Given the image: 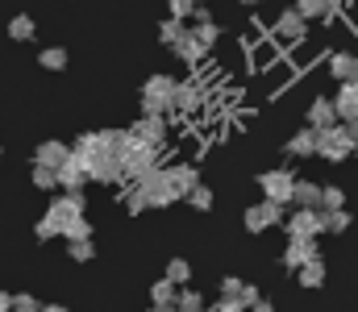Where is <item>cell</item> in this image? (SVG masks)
<instances>
[{
	"label": "cell",
	"instance_id": "cell-1",
	"mask_svg": "<svg viewBox=\"0 0 358 312\" xmlns=\"http://www.w3.org/2000/svg\"><path fill=\"white\" fill-rule=\"evenodd\" d=\"M171 88H176V80L171 75H150L146 84H142V117H167L171 112Z\"/></svg>",
	"mask_w": 358,
	"mask_h": 312
},
{
	"label": "cell",
	"instance_id": "cell-2",
	"mask_svg": "<svg viewBox=\"0 0 358 312\" xmlns=\"http://www.w3.org/2000/svg\"><path fill=\"white\" fill-rule=\"evenodd\" d=\"M317 154H321L325 163H342V158H350V154H355V142H350V133H346V125H342V121H338V125L317 129Z\"/></svg>",
	"mask_w": 358,
	"mask_h": 312
},
{
	"label": "cell",
	"instance_id": "cell-3",
	"mask_svg": "<svg viewBox=\"0 0 358 312\" xmlns=\"http://www.w3.org/2000/svg\"><path fill=\"white\" fill-rule=\"evenodd\" d=\"M121 167H125V179H134V184H138L142 175H150V171H159V167H163V150L142 142L138 150H129V154L121 158Z\"/></svg>",
	"mask_w": 358,
	"mask_h": 312
},
{
	"label": "cell",
	"instance_id": "cell-4",
	"mask_svg": "<svg viewBox=\"0 0 358 312\" xmlns=\"http://www.w3.org/2000/svg\"><path fill=\"white\" fill-rule=\"evenodd\" d=\"M134 188H142V196H146V205L150 208H167V205H176L179 196H176V188L167 184V175H163V167L159 171H150V175H142Z\"/></svg>",
	"mask_w": 358,
	"mask_h": 312
},
{
	"label": "cell",
	"instance_id": "cell-5",
	"mask_svg": "<svg viewBox=\"0 0 358 312\" xmlns=\"http://www.w3.org/2000/svg\"><path fill=\"white\" fill-rule=\"evenodd\" d=\"M88 167H92V158H84V154H76V150H71V154H67V163L55 171V175H59V188H63V192H84V188L92 184Z\"/></svg>",
	"mask_w": 358,
	"mask_h": 312
},
{
	"label": "cell",
	"instance_id": "cell-6",
	"mask_svg": "<svg viewBox=\"0 0 358 312\" xmlns=\"http://www.w3.org/2000/svg\"><path fill=\"white\" fill-rule=\"evenodd\" d=\"M117 133H121V129H96V133H80L71 150H76V154H84V158L113 154V150H117Z\"/></svg>",
	"mask_w": 358,
	"mask_h": 312
},
{
	"label": "cell",
	"instance_id": "cell-7",
	"mask_svg": "<svg viewBox=\"0 0 358 312\" xmlns=\"http://www.w3.org/2000/svg\"><path fill=\"white\" fill-rule=\"evenodd\" d=\"M292 171L287 167H275V171H263L259 175V188H263V200H275V205H287V196H292Z\"/></svg>",
	"mask_w": 358,
	"mask_h": 312
},
{
	"label": "cell",
	"instance_id": "cell-8",
	"mask_svg": "<svg viewBox=\"0 0 358 312\" xmlns=\"http://www.w3.org/2000/svg\"><path fill=\"white\" fill-rule=\"evenodd\" d=\"M84 208H88L84 192H63L59 200H50L46 216H50V221L59 225V233H63V225H67V221H76V216H84Z\"/></svg>",
	"mask_w": 358,
	"mask_h": 312
},
{
	"label": "cell",
	"instance_id": "cell-9",
	"mask_svg": "<svg viewBox=\"0 0 358 312\" xmlns=\"http://www.w3.org/2000/svg\"><path fill=\"white\" fill-rule=\"evenodd\" d=\"M283 229H287V237H317V233H325L321 208H296V212L283 221Z\"/></svg>",
	"mask_w": 358,
	"mask_h": 312
},
{
	"label": "cell",
	"instance_id": "cell-10",
	"mask_svg": "<svg viewBox=\"0 0 358 312\" xmlns=\"http://www.w3.org/2000/svg\"><path fill=\"white\" fill-rule=\"evenodd\" d=\"M313 258H321V250H317V237H287V250H283V267L296 275L304 262H313Z\"/></svg>",
	"mask_w": 358,
	"mask_h": 312
},
{
	"label": "cell",
	"instance_id": "cell-11",
	"mask_svg": "<svg viewBox=\"0 0 358 312\" xmlns=\"http://www.w3.org/2000/svg\"><path fill=\"white\" fill-rule=\"evenodd\" d=\"M88 179H92V184H125V167H121V154H100V158H92Z\"/></svg>",
	"mask_w": 358,
	"mask_h": 312
},
{
	"label": "cell",
	"instance_id": "cell-12",
	"mask_svg": "<svg viewBox=\"0 0 358 312\" xmlns=\"http://www.w3.org/2000/svg\"><path fill=\"white\" fill-rule=\"evenodd\" d=\"M304 34H308V21H304L296 8L279 13V21H275V38H279L283 46H292V42H304Z\"/></svg>",
	"mask_w": 358,
	"mask_h": 312
},
{
	"label": "cell",
	"instance_id": "cell-13",
	"mask_svg": "<svg viewBox=\"0 0 358 312\" xmlns=\"http://www.w3.org/2000/svg\"><path fill=\"white\" fill-rule=\"evenodd\" d=\"M134 133H138V142H146V146H167V117H142V121H134L129 125Z\"/></svg>",
	"mask_w": 358,
	"mask_h": 312
},
{
	"label": "cell",
	"instance_id": "cell-14",
	"mask_svg": "<svg viewBox=\"0 0 358 312\" xmlns=\"http://www.w3.org/2000/svg\"><path fill=\"white\" fill-rule=\"evenodd\" d=\"M163 175H167V184L176 188V196L183 200L196 184H200V171L192 167V163H176V167H163Z\"/></svg>",
	"mask_w": 358,
	"mask_h": 312
},
{
	"label": "cell",
	"instance_id": "cell-15",
	"mask_svg": "<svg viewBox=\"0 0 358 312\" xmlns=\"http://www.w3.org/2000/svg\"><path fill=\"white\" fill-rule=\"evenodd\" d=\"M67 154H71V146H67V142H59V138H46V142L34 150V163H38V167H55V171H59V167L67 163Z\"/></svg>",
	"mask_w": 358,
	"mask_h": 312
},
{
	"label": "cell",
	"instance_id": "cell-16",
	"mask_svg": "<svg viewBox=\"0 0 358 312\" xmlns=\"http://www.w3.org/2000/svg\"><path fill=\"white\" fill-rule=\"evenodd\" d=\"M283 154L287 158H308V154H317V129H296L292 138H287V146H283Z\"/></svg>",
	"mask_w": 358,
	"mask_h": 312
},
{
	"label": "cell",
	"instance_id": "cell-17",
	"mask_svg": "<svg viewBox=\"0 0 358 312\" xmlns=\"http://www.w3.org/2000/svg\"><path fill=\"white\" fill-rule=\"evenodd\" d=\"M287 205H296V208H321V184L292 179V196H287Z\"/></svg>",
	"mask_w": 358,
	"mask_h": 312
},
{
	"label": "cell",
	"instance_id": "cell-18",
	"mask_svg": "<svg viewBox=\"0 0 358 312\" xmlns=\"http://www.w3.org/2000/svg\"><path fill=\"white\" fill-rule=\"evenodd\" d=\"M329 71H334V80H338V84H358V54L338 50V54L329 59Z\"/></svg>",
	"mask_w": 358,
	"mask_h": 312
},
{
	"label": "cell",
	"instance_id": "cell-19",
	"mask_svg": "<svg viewBox=\"0 0 358 312\" xmlns=\"http://www.w3.org/2000/svg\"><path fill=\"white\" fill-rule=\"evenodd\" d=\"M200 84H176L171 88V112H196L200 108Z\"/></svg>",
	"mask_w": 358,
	"mask_h": 312
},
{
	"label": "cell",
	"instance_id": "cell-20",
	"mask_svg": "<svg viewBox=\"0 0 358 312\" xmlns=\"http://www.w3.org/2000/svg\"><path fill=\"white\" fill-rule=\"evenodd\" d=\"M325 125H338V108L329 96H317L308 104V129H325Z\"/></svg>",
	"mask_w": 358,
	"mask_h": 312
},
{
	"label": "cell",
	"instance_id": "cell-21",
	"mask_svg": "<svg viewBox=\"0 0 358 312\" xmlns=\"http://www.w3.org/2000/svg\"><path fill=\"white\" fill-rule=\"evenodd\" d=\"M296 13L304 21H329L334 25V0H296Z\"/></svg>",
	"mask_w": 358,
	"mask_h": 312
},
{
	"label": "cell",
	"instance_id": "cell-22",
	"mask_svg": "<svg viewBox=\"0 0 358 312\" xmlns=\"http://www.w3.org/2000/svg\"><path fill=\"white\" fill-rule=\"evenodd\" d=\"M334 108H338V121L358 117V84H342L338 96H334Z\"/></svg>",
	"mask_w": 358,
	"mask_h": 312
},
{
	"label": "cell",
	"instance_id": "cell-23",
	"mask_svg": "<svg viewBox=\"0 0 358 312\" xmlns=\"http://www.w3.org/2000/svg\"><path fill=\"white\" fill-rule=\"evenodd\" d=\"M171 50H176L183 63H200V59H204V46L192 38V29H183V34H179L176 42H171Z\"/></svg>",
	"mask_w": 358,
	"mask_h": 312
},
{
	"label": "cell",
	"instance_id": "cell-24",
	"mask_svg": "<svg viewBox=\"0 0 358 312\" xmlns=\"http://www.w3.org/2000/svg\"><path fill=\"white\" fill-rule=\"evenodd\" d=\"M176 283H167V279H159L155 288H150V309H163V312H176Z\"/></svg>",
	"mask_w": 358,
	"mask_h": 312
},
{
	"label": "cell",
	"instance_id": "cell-25",
	"mask_svg": "<svg viewBox=\"0 0 358 312\" xmlns=\"http://www.w3.org/2000/svg\"><path fill=\"white\" fill-rule=\"evenodd\" d=\"M296 279H300V288H308V292H313V288H321V283H325V262H321V258L304 262V267L296 271Z\"/></svg>",
	"mask_w": 358,
	"mask_h": 312
},
{
	"label": "cell",
	"instance_id": "cell-26",
	"mask_svg": "<svg viewBox=\"0 0 358 312\" xmlns=\"http://www.w3.org/2000/svg\"><path fill=\"white\" fill-rule=\"evenodd\" d=\"M34 34H38V25H34L29 13H17V17L8 21V38H13V42H29Z\"/></svg>",
	"mask_w": 358,
	"mask_h": 312
},
{
	"label": "cell",
	"instance_id": "cell-27",
	"mask_svg": "<svg viewBox=\"0 0 358 312\" xmlns=\"http://www.w3.org/2000/svg\"><path fill=\"white\" fill-rule=\"evenodd\" d=\"M29 179H34V188H38V192H55V188H59L55 167H38V163H29Z\"/></svg>",
	"mask_w": 358,
	"mask_h": 312
},
{
	"label": "cell",
	"instance_id": "cell-28",
	"mask_svg": "<svg viewBox=\"0 0 358 312\" xmlns=\"http://www.w3.org/2000/svg\"><path fill=\"white\" fill-rule=\"evenodd\" d=\"M321 225H325V233H346L350 229V212L346 208H321Z\"/></svg>",
	"mask_w": 358,
	"mask_h": 312
},
{
	"label": "cell",
	"instance_id": "cell-29",
	"mask_svg": "<svg viewBox=\"0 0 358 312\" xmlns=\"http://www.w3.org/2000/svg\"><path fill=\"white\" fill-rule=\"evenodd\" d=\"M204 309V296L196 288H179L176 292V312H200Z\"/></svg>",
	"mask_w": 358,
	"mask_h": 312
},
{
	"label": "cell",
	"instance_id": "cell-30",
	"mask_svg": "<svg viewBox=\"0 0 358 312\" xmlns=\"http://www.w3.org/2000/svg\"><path fill=\"white\" fill-rule=\"evenodd\" d=\"M38 67H46V71H63V67H67V50H63V46H46V50L38 54Z\"/></svg>",
	"mask_w": 358,
	"mask_h": 312
},
{
	"label": "cell",
	"instance_id": "cell-31",
	"mask_svg": "<svg viewBox=\"0 0 358 312\" xmlns=\"http://www.w3.org/2000/svg\"><path fill=\"white\" fill-rule=\"evenodd\" d=\"M242 221H246V233H267V229H271V225H267V212H263V200L246 208V216H242Z\"/></svg>",
	"mask_w": 358,
	"mask_h": 312
},
{
	"label": "cell",
	"instance_id": "cell-32",
	"mask_svg": "<svg viewBox=\"0 0 358 312\" xmlns=\"http://www.w3.org/2000/svg\"><path fill=\"white\" fill-rule=\"evenodd\" d=\"M59 237H67V242H84V237H92V221H88V216H76V221H67Z\"/></svg>",
	"mask_w": 358,
	"mask_h": 312
},
{
	"label": "cell",
	"instance_id": "cell-33",
	"mask_svg": "<svg viewBox=\"0 0 358 312\" xmlns=\"http://www.w3.org/2000/svg\"><path fill=\"white\" fill-rule=\"evenodd\" d=\"M183 200H187V205L196 208V212H208V208H213V188H204V184H196V188H192V192H187Z\"/></svg>",
	"mask_w": 358,
	"mask_h": 312
},
{
	"label": "cell",
	"instance_id": "cell-34",
	"mask_svg": "<svg viewBox=\"0 0 358 312\" xmlns=\"http://www.w3.org/2000/svg\"><path fill=\"white\" fill-rule=\"evenodd\" d=\"M192 38H196L204 50H213V46H217V38H221V29H217V21H204V25H196V29H192Z\"/></svg>",
	"mask_w": 358,
	"mask_h": 312
},
{
	"label": "cell",
	"instance_id": "cell-35",
	"mask_svg": "<svg viewBox=\"0 0 358 312\" xmlns=\"http://www.w3.org/2000/svg\"><path fill=\"white\" fill-rule=\"evenodd\" d=\"M163 279H167V283H176V288H183V283L192 279V267H187L183 258H171V262H167V275H163Z\"/></svg>",
	"mask_w": 358,
	"mask_h": 312
},
{
	"label": "cell",
	"instance_id": "cell-36",
	"mask_svg": "<svg viewBox=\"0 0 358 312\" xmlns=\"http://www.w3.org/2000/svg\"><path fill=\"white\" fill-rule=\"evenodd\" d=\"M179 34H183V21H179V17H163V21H159V42H163V46H171Z\"/></svg>",
	"mask_w": 358,
	"mask_h": 312
},
{
	"label": "cell",
	"instance_id": "cell-37",
	"mask_svg": "<svg viewBox=\"0 0 358 312\" xmlns=\"http://www.w3.org/2000/svg\"><path fill=\"white\" fill-rule=\"evenodd\" d=\"M67 250H71V258H76V262H92V258H96L92 237H84V242H67Z\"/></svg>",
	"mask_w": 358,
	"mask_h": 312
},
{
	"label": "cell",
	"instance_id": "cell-38",
	"mask_svg": "<svg viewBox=\"0 0 358 312\" xmlns=\"http://www.w3.org/2000/svg\"><path fill=\"white\" fill-rule=\"evenodd\" d=\"M321 208H346V192L342 188H321Z\"/></svg>",
	"mask_w": 358,
	"mask_h": 312
},
{
	"label": "cell",
	"instance_id": "cell-39",
	"mask_svg": "<svg viewBox=\"0 0 358 312\" xmlns=\"http://www.w3.org/2000/svg\"><path fill=\"white\" fill-rule=\"evenodd\" d=\"M196 4H204V0H167V8H171V17H179V21H187Z\"/></svg>",
	"mask_w": 358,
	"mask_h": 312
},
{
	"label": "cell",
	"instance_id": "cell-40",
	"mask_svg": "<svg viewBox=\"0 0 358 312\" xmlns=\"http://www.w3.org/2000/svg\"><path fill=\"white\" fill-rule=\"evenodd\" d=\"M263 212H267V225H283V221H287V205H275V200H263Z\"/></svg>",
	"mask_w": 358,
	"mask_h": 312
},
{
	"label": "cell",
	"instance_id": "cell-41",
	"mask_svg": "<svg viewBox=\"0 0 358 312\" xmlns=\"http://www.w3.org/2000/svg\"><path fill=\"white\" fill-rule=\"evenodd\" d=\"M34 237H38V242H50V237H59V225H55L50 216H42V221L34 225Z\"/></svg>",
	"mask_w": 358,
	"mask_h": 312
},
{
	"label": "cell",
	"instance_id": "cell-42",
	"mask_svg": "<svg viewBox=\"0 0 358 312\" xmlns=\"http://www.w3.org/2000/svg\"><path fill=\"white\" fill-rule=\"evenodd\" d=\"M259 300H263V292H259L255 283H242V292H238V304L250 312V304H259Z\"/></svg>",
	"mask_w": 358,
	"mask_h": 312
},
{
	"label": "cell",
	"instance_id": "cell-43",
	"mask_svg": "<svg viewBox=\"0 0 358 312\" xmlns=\"http://www.w3.org/2000/svg\"><path fill=\"white\" fill-rule=\"evenodd\" d=\"M125 208H129V212H134V216H138V212H146V196H142V188H134V192H129V196H125Z\"/></svg>",
	"mask_w": 358,
	"mask_h": 312
},
{
	"label": "cell",
	"instance_id": "cell-44",
	"mask_svg": "<svg viewBox=\"0 0 358 312\" xmlns=\"http://www.w3.org/2000/svg\"><path fill=\"white\" fill-rule=\"evenodd\" d=\"M221 292L238 300V292H242V279H234V275H225V279H221Z\"/></svg>",
	"mask_w": 358,
	"mask_h": 312
},
{
	"label": "cell",
	"instance_id": "cell-45",
	"mask_svg": "<svg viewBox=\"0 0 358 312\" xmlns=\"http://www.w3.org/2000/svg\"><path fill=\"white\" fill-rule=\"evenodd\" d=\"M213 312H246V309H242L234 296H225V300H217V304H213Z\"/></svg>",
	"mask_w": 358,
	"mask_h": 312
},
{
	"label": "cell",
	"instance_id": "cell-46",
	"mask_svg": "<svg viewBox=\"0 0 358 312\" xmlns=\"http://www.w3.org/2000/svg\"><path fill=\"white\" fill-rule=\"evenodd\" d=\"M342 125H346V133H350V142L358 146V117H350V121H342Z\"/></svg>",
	"mask_w": 358,
	"mask_h": 312
},
{
	"label": "cell",
	"instance_id": "cell-47",
	"mask_svg": "<svg viewBox=\"0 0 358 312\" xmlns=\"http://www.w3.org/2000/svg\"><path fill=\"white\" fill-rule=\"evenodd\" d=\"M250 312H275V304L271 300H259V304H250Z\"/></svg>",
	"mask_w": 358,
	"mask_h": 312
},
{
	"label": "cell",
	"instance_id": "cell-48",
	"mask_svg": "<svg viewBox=\"0 0 358 312\" xmlns=\"http://www.w3.org/2000/svg\"><path fill=\"white\" fill-rule=\"evenodd\" d=\"M8 300H13V296H8V292H0V312H8Z\"/></svg>",
	"mask_w": 358,
	"mask_h": 312
},
{
	"label": "cell",
	"instance_id": "cell-49",
	"mask_svg": "<svg viewBox=\"0 0 358 312\" xmlns=\"http://www.w3.org/2000/svg\"><path fill=\"white\" fill-rule=\"evenodd\" d=\"M42 312H67L63 304H42Z\"/></svg>",
	"mask_w": 358,
	"mask_h": 312
},
{
	"label": "cell",
	"instance_id": "cell-50",
	"mask_svg": "<svg viewBox=\"0 0 358 312\" xmlns=\"http://www.w3.org/2000/svg\"><path fill=\"white\" fill-rule=\"evenodd\" d=\"M242 4H263V0H242Z\"/></svg>",
	"mask_w": 358,
	"mask_h": 312
},
{
	"label": "cell",
	"instance_id": "cell-51",
	"mask_svg": "<svg viewBox=\"0 0 358 312\" xmlns=\"http://www.w3.org/2000/svg\"><path fill=\"white\" fill-rule=\"evenodd\" d=\"M25 312H42V304H38V309H25Z\"/></svg>",
	"mask_w": 358,
	"mask_h": 312
},
{
	"label": "cell",
	"instance_id": "cell-52",
	"mask_svg": "<svg viewBox=\"0 0 358 312\" xmlns=\"http://www.w3.org/2000/svg\"><path fill=\"white\" fill-rule=\"evenodd\" d=\"M200 312H213V309H208V304H204V309H200Z\"/></svg>",
	"mask_w": 358,
	"mask_h": 312
},
{
	"label": "cell",
	"instance_id": "cell-53",
	"mask_svg": "<svg viewBox=\"0 0 358 312\" xmlns=\"http://www.w3.org/2000/svg\"><path fill=\"white\" fill-rule=\"evenodd\" d=\"M146 312H163V309H146Z\"/></svg>",
	"mask_w": 358,
	"mask_h": 312
},
{
	"label": "cell",
	"instance_id": "cell-54",
	"mask_svg": "<svg viewBox=\"0 0 358 312\" xmlns=\"http://www.w3.org/2000/svg\"><path fill=\"white\" fill-rule=\"evenodd\" d=\"M355 154H358V146H355Z\"/></svg>",
	"mask_w": 358,
	"mask_h": 312
}]
</instances>
